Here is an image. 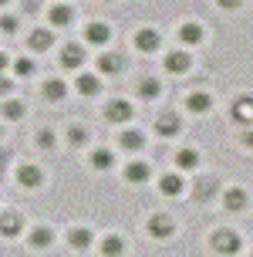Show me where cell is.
I'll use <instances>...</instances> for the list:
<instances>
[{
	"mask_svg": "<svg viewBox=\"0 0 253 257\" xmlns=\"http://www.w3.org/2000/svg\"><path fill=\"white\" fill-rule=\"evenodd\" d=\"M213 250H219V254H236L240 250V233L236 230H216L213 233Z\"/></svg>",
	"mask_w": 253,
	"mask_h": 257,
	"instance_id": "cell-1",
	"label": "cell"
},
{
	"mask_svg": "<svg viewBox=\"0 0 253 257\" xmlns=\"http://www.w3.org/2000/svg\"><path fill=\"white\" fill-rule=\"evenodd\" d=\"M17 183L24 186V190H38L41 183H44V173L38 166H21L17 169Z\"/></svg>",
	"mask_w": 253,
	"mask_h": 257,
	"instance_id": "cell-2",
	"label": "cell"
},
{
	"mask_svg": "<svg viewBox=\"0 0 253 257\" xmlns=\"http://www.w3.org/2000/svg\"><path fill=\"white\" fill-rule=\"evenodd\" d=\"M85 64V48H78V44H68L61 51V68H68V71H75V68H81Z\"/></svg>",
	"mask_w": 253,
	"mask_h": 257,
	"instance_id": "cell-3",
	"label": "cell"
},
{
	"mask_svg": "<svg viewBox=\"0 0 253 257\" xmlns=\"http://www.w3.org/2000/svg\"><path fill=\"white\" fill-rule=\"evenodd\" d=\"M68 244L75 247V250H88L91 247V230L88 227H71V230H68Z\"/></svg>",
	"mask_w": 253,
	"mask_h": 257,
	"instance_id": "cell-4",
	"label": "cell"
},
{
	"mask_svg": "<svg viewBox=\"0 0 253 257\" xmlns=\"http://www.w3.org/2000/svg\"><path fill=\"white\" fill-rule=\"evenodd\" d=\"M21 227H24L21 213H0V233H4V237H17Z\"/></svg>",
	"mask_w": 253,
	"mask_h": 257,
	"instance_id": "cell-5",
	"label": "cell"
},
{
	"mask_svg": "<svg viewBox=\"0 0 253 257\" xmlns=\"http://www.w3.org/2000/svg\"><path fill=\"white\" fill-rule=\"evenodd\" d=\"M105 115H108V122H128V118H132V105L118 98V102H112L105 108Z\"/></svg>",
	"mask_w": 253,
	"mask_h": 257,
	"instance_id": "cell-6",
	"label": "cell"
},
{
	"mask_svg": "<svg viewBox=\"0 0 253 257\" xmlns=\"http://www.w3.org/2000/svg\"><path fill=\"white\" fill-rule=\"evenodd\" d=\"M51 244H54V230H51V227H44V223H41V227H34V230H31V247L44 250V247H51Z\"/></svg>",
	"mask_w": 253,
	"mask_h": 257,
	"instance_id": "cell-7",
	"label": "cell"
},
{
	"mask_svg": "<svg viewBox=\"0 0 253 257\" xmlns=\"http://www.w3.org/2000/svg\"><path fill=\"white\" fill-rule=\"evenodd\" d=\"M122 68H125V61H122L118 54H101L98 58V71L101 75H118Z\"/></svg>",
	"mask_w": 253,
	"mask_h": 257,
	"instance_id": "cell-8",
	"label": "cell"
},
{
	"mask_svg": "<svg viewBox=\"0 0 253 257\" xmlns=\"http://www.w3.org/2000/svg\"><path fill=\"white\" fill-rule=\"evenodd\" d=\"M172 230H176V227H172L169 217H152L149 220V233L152 237H172Z\"/></svg>",
	"mask_w": 253,
	"mask_h": 257,
	"instance_id": "cell-9",
	"label": "cell"
},
{
	"mask_svg": "<svg viewBox=\"0 0 253 257\" xmlns=\"http://www.w3.org/2000/svg\"><path fill=\"white\" fill-rule=\"evenodd\" d=\"M44 98H51V102H61L64 95H68V85L64 81H58V78H51V81H44Z\"/></svg>",
	"mask_w": 253,
	"mask_h": 257,
	"instance_id": "cell-10",
	"label": "cell"
},
{
	"mask_svg": "<svg viewBox=\"0 0 253 257\" xmlns=\"http://www.w3.org/2000/svg\"><path fill=\"white\" fill-rule=\"evenodd\" d=\"M135 44H139V51H155L159 48V34L152 31V27H145V31H139V38H135Z\"/></svg>",
	"mask_w": 253,
	"mask_h": 257,
	"instance_id": "cell-11",
	"label": "cell"
},
{
	"mask_svg": "<svg viewBox=\"0 0 253 257\" xmlns=\"http://www.w3.org/2000/svg\"><path fill=\"white\" fill-rule=\"evenodd\" d=\"M233 118L253 122V98H236V102H233Z\"/></svg>",
	"mask_w": 253,
	"mask_h": 257,
	"instance_id": "cell-12",
	"label": "cell"
},
{
	"mask_svg": "<svg viewBox=\"0 0 253 257\" xmlns=\"http://www.w3.org/2000/svg\"><path fill=\"white\" fill-rule=\"evenodd\" d=\"M155 132H159V136H176L179 132V115H172V112L162 115L159 122H155Z\"/></svg>",
	"mask_w": 253,
	"mask_h": 257,
	"instance_id": "cell-13",
	"label": "cell"
},
{
	"mask_svg": "<svg viewBox=\"0 0 253 257\" xmlns=\"http://www.w3.org/2000/svg\"><path fill=\"white\" fill-rule=\"evenodd\" d=\"M71 17H75V11H71V7H64V4H58V7H51V24H54V27L71 24Z\"/></svg>",
	"mask_w": 253,
	"mask_h": 257,
	"instance_id": "cell-14",
	"label": "cell"
},
{
	"mask_svg": "<svg viewBox=\"0 0 253 257\" xmlns=\"http://www.w3.org/2000/svg\"><path fill=\"white\" fill-rule=\"evenodd\" d=\"M189 112H209V108H213V98H209V95H206V91H196V95H189Z\"/></svg>",
	"mask_w": 253,
	"mask_h": 257,
	"instance_id": "cell-15",
	"label": "cell"
},
{
	"mask_svg": "<svg viewBox=\"0 0 253 257\" xmlns=\"http://www.w3.org/2000/svg\"><path fill=\"white\" fill-rule=\"evenodd\" d=\"M85 38L91 41V44H105V41L112 38V31L105 24H88V31H85Z\"/></svg>",
	"mask_w": 253,
	"mask_h": 257,
	"instance_id": "cell-16",
	"label": "cell"
},
{
	"mask_svg": "<svg viewBox=\"0 0 253 257\" xmlns=\"http://www.w3.org/2000/svg\"><path fill=\"white\" fill-rule=\"evenodd\" d=\"M159 190H162L165 196H176V193H182V176H176V173H169V176H162V183H159Z\"/></svg>",
	"mask_w": 253,
	"mask_h": 257,
	"instance_id": "cell-17",
	"label": "cell"
},
{
	"mask_svg": "<svg viewBox=\"0 0 253 257\" xmlns=\"http://www.w3.org/2000/svg\"><path fill=\"white\" fill-rule=\"evenodd\" d=\"M165 68H169L172 75H179V71H186V68H189V54H182V51L169 54V58H165Z\"/></svg>",
	"mask_w": 253,
	"mask_h": 257,
	"instance_id": "cell-18",
	"label": "cell"
},
{
	"mask_svg": "<svg viewBox=\"0 0 253 257\" xmlns=\"http://www.w3.org/2000/svg\"><path fill=\"white\" fill-rule=\"evenodd\" d=\"M78 91H81V95H98L101 81L95 75H81V78H78Z\"/></svg>",
	"mask_w": 253,
	"mask_h": 257,
	"instance_id": "cell-19",
	"label": "cell"
},
{
	"mask_svg": "<svg viewBox=\"0 0 253 257\" xmlns=\"http://www.w3.org/2000/svg\"><path fill=\"white\" fill-rule=\"evenodd\" d=\"M51 44H54V34H48V31H34L31 34V48L34 51H48Z\"/></svg>",
	"mask_w": 253,
	"mask_h": 257,
	"instance_id": "cell-20",
	"label": "cell"
},
{
	"mask_svg": "<svg viewBox=\"0 0 253 257\" xmlns=\"http://www.w3.org/2000/svg\"><path fill=\"white\" fill-rule=\"evenodd\" d=\"M118 142H122V149H128V153H139L142 146H145V139H142L139 132H122V139H118Z\"/></svg>",
	"mask_w": 253,
	"mask_h": 257,
	"instance_id": "cell-21",
	"label": "cell"
},
{
	"mask_svg": "<svg viewBox=\"0 0 253 257\" xmlns=\"http://www.w3.org/2000/svg\"><path fill=\"white\" fill-rule=\"evenodd\" d=\"M122 250H125L122 237H105V240H101V254H105V257H118Z\"/></svg>",
	"mask_w": 253,
	"mask_h": 257,
	"instance_id": "cell-22",
	"label": "cell"
},
{
	"mask_svg": "<svg viewBox=\"0 0 253 257\" xmlns=\"http://www.w3.org/2000/svg\"><path fill=\"white\" fill-rule=\"evenodd\" d=\"M125 176L132 183H145V180H149V166H145V163H132V166L125 169Z\"/></svg>",
	"mask_w": 253,
	"mask_h": 257,
	"instance_id": "cell-23",
	"label": "cell"
},
{
	"mask_svg": "<svg viewBox=\"0 0 253 257\" xmlns=\"http://www.w3.org/2000/svg\"><path fill=\"white\" fill-rule=\"evenodd\" d=\"M246 206V193L243 190H229L226 193V210H243Z\"/></svg>",
	"mask_w": 253,
	"mask_h": 257,
	"instance_id": "cell-24",
	"label": "cell"
},
{
	"mask_svg": "<svg viewBox=\"0 0 253 257\" xmlns=\"http://www.w3.org/2000/svg\"><path fill=\"white\" fill-rule=\"evenodd\" d=\"M159 91H162V85H159L155 78H145V81L139 85V95H142V98H155Z\"/></svg>",
	"mask_w": 253,
	"mask_h": 257,
	"instance_id": "cell-25",
	"label": "cell"
},
{
	"mask_svg": "<svg viewBox=\"0 0 253 257\" xmlns=\"http://www.w3.org/2000/svg\"><path fill=\"white\" fill-rule=\"evenodd\" d=\"M112 163H115V159H112V153H108V149H95V153H91V166L108 169Z\"/></svg>",
	"mask_w": 253,
	"mask_h": 257,
	"instance_id": "cell-26",
	"label": "cell"
},
{
	"mask_svg": "<svg viewBox=\"0 0 253 257\" xmlns=\"http://www.w3.org/2000/svg\"><path fill=\"white\" fill-rule=\"evenodd\" d=\"M176 163L182 169H192L196 163H199V156H196V149H179V156H176Z\"/></svg>",
	"mask_w": 253,
	"mask_h": 257,
	"instance_id": "cell-27",
	"label": "cell"
},
{
	"mask_svg": "<svg viewBox=\"0 0 253 257\" xmlns=\"http://www.w3.org/2000/svg\"><path fill=\"white\" fill-rule=\"evenodd\" d=\"M0 115H4V118H21V115H24V105H21V102H4Z\"/></svg>",
	"mask_w": 253,
	"mask_h": 257,
	"instance_id": "cell-28",
	"label": "cell"
},
{
	"mask_svg": "<svg viewBox=\"0 0 253 257\" xmlns=\"http://www.w3.org/2000/svg\"><path fill=\"white\" fill-rule=\"evenodd\" d=\"M179 38L186 41V44H196V41L202 38V31H199V27H196V24H186V27H182V31H179Z\"/></svg>",
	"mask_w": 253,
	"mask_h": 257,
	"instance_id": "cell-29",
	"label": "cell"
},
{
	"mask_svg": "<svg viewBox=\"0 0 253 257\" xmlns=\"http://www.w3.org/2000/svg\"><path fill=\"white\" fill-rule=\"evenodd\" d=\"M68 139H71V146H81V142L88 139V132H85L81 125H71V128H68Z\"/></svg>",
	"mask_w": 253,
	"mask_h": 257,
	"instance_id": "cell-30",
	"label": "cell"
},
{
	"mask_svg": "<svg viewBox=\"0 0 253 257\" xmlns=\"http://www.w3.org/2000/svg\"><path fill=\"white\" fill-rule=\"evenodd\" d=\"M14 71H17L21 78L34 75V61H27V58H21V61H14Z\"/></svg>",
	"mask_w": 253,
	"mask_h": 257,
	"instance_id": "cell-31",
	"label": "cell"
},
{
	"mask_svg": "<svg viewBox=\"0 0 253 257\" xmlns=\"http://www.w3.org/2000/svg\"><path fill=\"white\" fill-rule=\"evenodd\" d=\"M11 88H14V85H11L4 75H0V98H4V95H11Z\"/></svg>",
	"mask_w": 253,
	"mask_h": 257,
	"instance_id": "cell-32",
	"label": "cell"
},
{
	"mask_svg": "<svg viewBox=\"0 0 253 257\" xmlns=\"http://www.w3.org/2000/svg\"><path fill=\"white\" fill-rule=\"evenodd\" d=\"M0 27H4V31H17V21H14V17H4Z\"/></svg>",
	"mask_w": 253,
	"mask_h": 257,
	"instance_id": "cell-33",
	"label": "cell"
},
{
	"mask_svg": "<svg viewBox=\"0 0 253 257\" xmlns=\"http://www.w3.org/2000/svg\"><path fill=\"white\" fill-rule=\"evenodd\" d=\"M223 7H240V0H219Z\"/></svg>",
	"mask_w": 253,
	"mask_h": 257,
	"instance_id": "cell-34",
	"label": "cell"
},
{
	"mask_svg": "<svg viewBox=\"0 0 253 257\" xmlns=\"http://www.w3.org/2000/svg\"><path fill=\"white\" fill-rule=\"evenodd\" d=\"M4 68H7V54H0V71H4Z\"/></svg>",
	"mask_w": 253,
	"mask_h": 257,
	"instance_id": "cell-35",
	"label": "cell"
},
{
	"mask_svg": "<svg viewBox=\"0 0 253 257\" xmlns=\"http://www.w3.org/2000/svg\"><path fill=\"white\" fill-rule=\"evenodd\" d=\"M243 142H246V146H253V132H250V136H246V139H243Z\"/></svg>",
	"mask_w": 253,
	"mask_h": 257,
	"instance_id": "cell-36",
	"label": "cell"
},
{
	"mask_svg": "<svg viewBox=\"0 0 253 257\" xmlns=\"http://www.w3.org/2000/svg\"><path fill=\"white\" fill-rule=\"evenodd\" d=\"M0 4H7V0H0Z\"/></svg>",
	"mask_w": 253,
	"mask_h": 257,
	"instance_id": "cell-37",
	"label": "cell"
}]
</instances>
